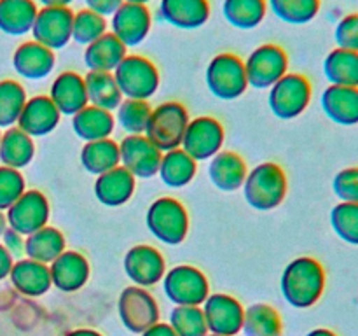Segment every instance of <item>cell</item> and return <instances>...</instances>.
<instances>
[{
    "label": "cell",
    "mask_w": 358,
    "mask_h": 336,
    "mask_svg": "<svg viewBox=\"0 0 358 336\" xmlns=\"http://www.w3.org/2000/svg\"><path fill=\"white\" fill-rule=\"evenodd\" d=\"M268 7L283 23L306 24L318 16L322 0H268Z\"/></svg>",
    "instance_id": "obj_39"
},
{
    "label": "cell",
    "mask_w": 358,
    "mask_h": 336,
    "mask_svg": "<svg viewBox=\"0 0 358 336\" xmlns=\"http://www.w3.org/2000/svg\"><path fill=\"white\" fill-rule=\"evenodd\" d=\"M142 336H177L175 331L171 329L170 324H164V322H157L152 328H149L147 331L142 332Z\"/></svg>",
    "instance_id": "obj_50"
},
{
    "label": "cell",
    "mask_w": 358,
    "mask_h": 336,
    "mask_svg": "<svg viewBox=\"0 0 358 336\" xmlns=\"http://www.w3.org/2000/svg\"><path fill=\"white\" fill-rule=\"evenodd\" d=\"M0 139H2V133H0Z\"/></svg>",
    "instance_id": "obj_57"
},
{
    "label": "cell",
    "mask_w": 358,
    "mask_h": 336,
    "mask_svg": "<svg viewBox=\"0 0 358 336\" xmlns=\"http://www.w3.org/2000/svg\"><path fill=\"white\" fill-rule=\"evenodd\" d=\"M66 251L65 234L55 226H44L35 233L28 234L24 240V252L27 258L34 261L51 265L62 252Z\"/></svg>",
    "instance_id": "obj_31"
},
{
    "label": "cell",
    "mask_w": 358,
    "mask_h": 336,
    "mask_svg": "<svg viewBox=\"0 0 358 336\" xmlns=\"http://www.w3.org/2000/svg\"><path fill=\"white\" fill-rule=\"evenodd\" d=\"M121 167L135 178H150L157 175L163 150L157 149L145 135H126L119 142Z\"/></svg>",
    "instance_id": "obj_14"
},
{
    "label": "cell",
    "mask_w": 358,
    "mask_h": 336,
    "mask_svg": "<svg viewBox=\"0 0 358 336\" xmlns=\"http://www.w3.org/2000/svg\"><path fill=\"white\" fill-rule=\"evenodd\" d=\"M208 0H161L159 14L178 30H198L210 20Z\"/></svg>",
    "instance_id": "obj_22"
},
{
    "label": "cell",
    "mask_w": 358,
    "mask_h": 336,
    "mask_svg": "<svg viewBox=\"0 0 358 336\" xmlns=\"http://www.w3.org/2000/svg\"><path fill=\"white\" fill-rule=\"evenodd\" d=\"M324 76L332 86L358 88V52L332 49L324 59Z\"/></svg>",
    "instance_id": "obj_35"
},
{
    "label": "cell",
    "mask_w": 358,
    "mask_h": 336,
    "mask_svg": "<svg viewBox=\"0 0 358 336\" xmlns=\"http://www.w3.org/2000/svg\"><path fill=\"white\" fill-rule=\"evenodd\" d=\"M241 331L245 336H282L280 314L266 303H255L245 310Z\"/></svg>",
    "instance_id": "obj_37"
},
{
    "label": "cell",
    "mask_w": 358,
    "mask_h": 336,
    "mask_svg": "<svg viewBox=\"0 0 358 336\" xmlns=\"http://www.w3.org/2000/svg\"><path fill=\"white\" fill-rule=\"evenodd\" d=\"M27 100V90L23 84L13 79L0 80V130L16 126Z\"/></svg>",
    "instance_id": "obj_38"
},
{
    "label": "cell",
    "mask_w": 358,
    "mask_h": 336,
    "mask_svg": "<svg viewBox=\"0 0 358 336\" xmlns=\"http://www.w3.org/2000/svg\"><path fill=\"white\" fill-rule=\"evenodd\" d=\"M124 2H129V4H143V6H147V4H149L150 0H124Z\"/></svg>",
    "instance_id": "obj_55"
},
{
    "label": "cell",
    "mask_w": 358,
    "mask_h": 336,
    "mask_svg": "<svg viewBox=\"0 0 358 336\" xmlns=\"http://www.w3.org/2000/svg\"><path fill=\"white\" fill-rule=\"evenodd\" d=\"M248 86L269 90L289 72V55L278 44H262L250 52L245 62Z\"/></svg>",
    "instance_id": "obj_9"
},
{
    "label": "cell",
    "mask_w": 358,
    "mask_h": 336,
    "mask_svg": "<svg viewBox=\"0 0 358 336\" xmlns=\"http://www.w3.org/2000/svg\"><path fill=\"white\" fill-rule=\"evenodd\" d=\"M48 97L62 115H76L86 105H90L84 76L73 70H65L52 79Z\"/></svg>",
    "instance_id": "obj_19"
},
{
    "label": "cell",
    "mask_w": 358,
    "mask_h": 336,
    "mask_svg": "<svg viewBox=\"0 0 358 336\" xmlns=\"http://www.w3.org/2000/svg\"><path fill=\"white\" fill-rule=\"evenodd\" d=\"M152 107L147 100L124 98L115 111V121L128 135H143L149 125Z\"/></svg>",
    "instance_id": "obj_40"
},
{
    "label": "cell",
    "mask_w": 358,
    "mask_h": 336,
    "mask_svg": "<svg viewBox=\"0 0 358 336\" xmlns=\"http://www.w3.org/2000/svg\"><path fill=\"white\" fill-rule=\"evenodd\" d=\"M189 112L178 102H164L152 108L149 125H147L143 135L154 144L159 150L168 153V150L178 149L184 139L185 128H187Z\"/></svg>",
    "instance_id": "obj_5"
},
{
    "label": "cell",
    "mask_w": 358,
    "mask_h": 336,
    "mask_svg": "<svg viewBox=\"0 0 358 336\" xmlns=\"http://www.w3.org/2000/svg\"><path fill=\"white\" fill-rule=\"evenodd\" d=\"M73 133L80 140L94 142V140L110 139L115 128V118L112 112L98 108L94 105H86L80 112L72 115Z\"/></svg>",
    "instance_id": "obj_28"
},
{
    "label": "cell",
    "mask_w": 358,
    "mask_h": 336,
    "mask_svg": "<svg viewBox=\"0 0 358 336\" xmlns=\"http://www.w3.org/2000/svg\"><path fill=\"white\" fill-rule=\"evenodd\" d=\"M35 156V144L30 135L20 130L17 126H10L2 133L0 139V161L3 167L21 168L28 167Z\"/></svg>",
    "instance_id": "obj_30"
},
{
    "label": "cell",
    "mask_w": 358,
    "mask_h": 336,
    "mask_svg": "<svg viewBox=\"0 0 358 336\" xmlns=\"http://www.w3.org/2000/svg\"><path fill=\"white\" fill-rule=\"evenodd\" d=\"M112 74L122 98L131 100H149L156 94L161 83L157 66L142 55H126Z\"/></svg>",
    "instance_id": "obj_4"
},
{
    "label": "cell",
    "mask_w": 358,
    "mask_h": 336,
    "mask_svg": "<svg viewBox=\"0 0 358 336\" xmlns=\"http://www.w3.org/2000/svg\"><path fill=\"white\" fill-rule=\"evenodd\" d=\"M51 282L62 293H76L90 280V262L80 252L65 251L49 265Z\"/></svg>",
    "instance_id": "obj_21"
},
{
    "label": "cell",
    "mask_w": 358,
    "mask_h": 336,
    "mask_svg": "<svg viewBox=\"0 0 358 336\" xmlns=\"http://www.w3.org/2000/svg\"><path fill=\"white\" fill-rule=\"evenodd\" d=\"M117 308L124 328L135 335H142L159 322V307L145 287H126L119 296Z\"/></svg>",
    "instance_id": "obj_11"
},
{
    "label": "cell",
    "mask_w": 358,
    "mask_h": 336,
    "mask_svg": "<svg viewBox=\"0 0 358 336\" xmlns=\"http://www.w3.org/2000/svg\"><path fill=\"white\" fill-rule=\"evenodd\" d=\"M336 48L358 52V13H350L338 21L334 28Z\"/></svg>",
    "instance_id": "obj_46"
},
{
    "label": "cell",
    "mask_w": 358,
    "mask_h": 336,
    "mask_svg": "<svg viewBox=\"0 0 358 336\" xmlns=\"http://www.w3.org/2000/svg\"><path fill=\"white\" fill-rule=\"evenodd\" d=\"M13 265H14L13 255H10L9 252H7V248L0 244V280L9 276L10 270H13Z\"/></svg>",
    "instance_id": "obj_49"
},
{
    "label": "cell",
    "mask_w": 358,
    "mask_h": 336,
    "mask_svg": "<svg viewBox=\"0 0 358 336\" xmlns=\"http://www.w3.org/2000/svg\"><path fill=\"white\" fill-rule=\"evenodd\" d=\"M27 191V182L23 174L16 168L0 167V212L9 209L23 192Z\"/></svg>",
    "instance_id": "obj_44"
},
{
    "label": "cell",
    "mask_w": 358,
    "mask_h": 336,
    "mask_svg": "<svg viewBox=\"0 0 358 336\" xmlns=\"http://www.w3.org/2000/svg\"><path fill=\"white\" fill-rule=\"evenodd\" d=\"M206 336H220V335H212V332H210V335H206Z\"/></svg>",
    "instance_id": "obj_56"
},
{
    "label": "cell",
    "mask_w": 358,
    "mask_h": 336,
    "mask_svg": "<svg viewBox=\"0 0 358 336\" xmlns=\"http://www.w3.org/2000/svg\"><path fill=\"white\" fill-rule=\"evenodd\" d=\"M145 224L156 240L166 245H178L189 233V214L178 200L163 196L150 203Z\"/></svg>",
    "instance_id": "obj_3"
},
{
    "label": "cell",
    "mask_w": 358,
    "mask_h": 336,
    "mask_svg": "<svg viewBox=\"0 0 358 336\" xmlns=\"http://www.w3.org/2000/svg\"><path fill=\"white\" fill-rule=\"evenodd\" d=\"M287 175L278 163L266 161L247 174L243 182L245 202L255 210L268 212L282 205L287 196Z\"/></svg>",
    "instance_id": "obj_2"
},
{
    "label": "cell",
    "mask_w": 358,
    "mask_h": 336,
    "mask_svg": "<svg viewBox=\"0 0 358 336\" xmlns=\"http://www.w3.org/2000/svg\"><path fill=\"white\" fill-rule=\"evenodd\" d=\"M224 126L212 115H199L189 121L182 139L180 149H184L194 161L212 160L222 150Z\"/></svg>",
    "instance_id": "obj_10"
},
{
    "label": "cell",
    "mask_w": 358,
    "mask_h": 336,
    "mask_svg": "<svg viewBox=\"0 0 358 336\" xmlns=\"http://www.w3.org/2000/svg\"><path fill=\"white\" fill-rule=\"evenodd\" d=\"M80 164L87 174L101 175L121 164L119 144L112 139L86 142L80 149Z\"/></svg>",
    "instance_id": "obj_34"
},
{
    "label": "cell",
    "mask_w": 358,
    "mask_h": 336,
    "mask_svg": "<svg viewBox=\"0 0 358 336\" xmlns=\"http://www.w3.org/2000/svg\"><path fill=\"white\" fill-rule=\"evenodd\" d=\"M313 94L310 79L303 74L287 72L278 83L269 88L268 104L280 119H294L308 108Z\"/></svg>",
    "instance_id": "obj_8"
},
{
    "label": "cell",
    "mask_w": 358,
    "mask_h": 336,
    "mask_svg": "<svg viewBox=\"0 0 358 336\" xmlns=\"http://www.w3.org/2000/svg\"><path fill=\"white\" fill-rule=\"evenodd\" d=\"M122 266L135 286L150 287L161 282L166 273V259L156 247L147 244L129 248L122 259Z\"/></svg>",
    "instance_id": "obj_15"
},
{
    "label": "cell",
    "mask_w": 358,
    "mask_h": 336,
    "mask_svg": "<svg viewBox=\"0 0 358 336\" xmlns=\"http://www.w3.org/2000/svg\"><path fill=\"white\" fill-rule=\"evenodd\" d=\"M170 326L177 336L208 335L201 307H175L170 314Z\"/></svg>",
    "instance_id": "obj_42"
},
{
    "label": "cell",
    "mask_w": 358,
    "mask_h": 336,
    "mask_svg": "<svg viewBox=\"0 0 358 336\" xmlns=\"http://www.w3.org/2000/svg\"><path fill=\"white\" fill-rule=\"evenodd\" d=\"M9 276L14 289L24 296H44L52 287L49 265L34 261L30 258L17 259L13 265Z\"/></svg>",
    "instance_id": "obj_24"
},
{
    "label": "cell",
    "mask_w": 358,
    "mask_h": 336,
    "mask_svg": "<svg viewBox=\"0 0 358 336\" xmlns=\"http://www.w3.org/2000/svg\"><path fill=\"white\" fill-rule=\"evenodd\" d=\"M152 28V14L143 4L122 2V6L112 14L110 34H114L126 48L140 46Z\"/></svg>",
    "instance_id": "obj_17"
},
{
    "label": "cell",
    "mask_w": 358,
    "mask_h": 336,
    "mask_svg": "<svg viewBox=\"0 0 358 336\" xmlns=\"http://www.w3.org/2000/svg\"><path fill=\"white\" fill-rule=\"evenodd\" d=\"M136 178L124 167H115L98 175L94 181V196L105 206H121L133 198Z\"/></svg>",
    "instance_id": "obj_23"
},
{
    "label": "cell",
    "mask_w": 358,
    "mask_h": 336,
    "mask_svg": "<svg viewBox=\"0 0 358 336\" xmlns=\"http://www.w3.org/2000/svg\"><path fill=\"white\" fill-rule=\"evenodd\" d=\"M59 118L62 114L51 98L48 94H37V97L28 98L16 126L31 139H37V136H45L55 132L56 126L59 125Z\"/></svg>",
    "instance_id": "obj_18"
},
{
    "label": "cell",
    "mask_w": 358,
    "mask_h": 336,
    "mask_svg": "<svg viewBox=\"0 0 358 336\" xmlns=\"http://www.w3.org/2000/svg\"><path fill=\"white\" fill-rule=\"evenodd\" d=\"M164 294L177 307H201L210 296V284L205 273L192 265H178L163 276Z\"/></svg>",
    "instance_id": "obj_7"
},
{
    "label": "cell",
    "mask_w": 358,
    "mask_h": 336,
    "mask_svg": "<svg viewBox=\"0 0 358 336\" xmlns=\"http://www.w3.org/2000/svg\"><path fill=\"white\" fill-rule=\"evenodd\" d=\"M66 336H101L98 331H93V329H76V331L69 332Z\"/></svg>",
    "instance_id": "obj_52"
},
{
    "label": "cell",
    "mask_w": 358,
    "mask_h": 336,
    "mask_svg": "<svg viewBox=\"0 0 358 336\" xmlns=\"http://www.w3.org/2000/svg\"><path fill=\"white\" fill-rule=\"evenodd\" d=\"M332 191L339 202L358 203V167L339 170L332 181Z\"/></svg>",
    "instance_id": "obj_45"
},
{
    "label": "cell",
    "mask_w": 358,
    "mask_h": 336,
    "mask_svg": "<svg viewBox=\"0 0 358 336\" xmlns=\"http://www.w3.org/2000/svg\"><path fill=\"white\" fill-rule=\"evenodd\" d=\"M126 55H128V48L114 34L107 31L100 38L86 46L84 63H86L87 70L112 74L117 69L119 63L126 58Z\"/></svg>",
    "instance_id": "obj_27"
},
{
    "label": "cell",
    "mask_w": 358,
    "mask_h": 336,
    "mask_svg": "<svg viewBox=\"0 0 358 336\" xmlns=\"http://www.w3.org/2000/svg\"><path fill=\"white\" fill-rule=\"evenodd\" d=\"M72 21L70 7H41L30 34L35 42L58 51L72 41Z\"/></svg>",
    "instance_id": "obj_13"
},
{
    "label": "cell",
    "mask_w": 358,
    "mask_h": 336,
    "mask_svg": "<svg viewBox=\"0 0 358 336\" xmlns=\"http://www.w3.org/2000/svg\"><path fill=\"white\" fill-rule=\"evenodd\" d=\"M2 240H3L2 245L7 248V252L13 255V259H23L24 255H27V252H24V240H27V237H23V234L16 233L14 230L7 227Z\"/></svg>",
    "instance_id": "obj_47"
},
{
    "label": "cell",
    "mask_w": 358,
    "mask_h": 336,
    "mask_svg": "<svg viewBox=\"0 0 358 336\" xmlns=\"http://www.w3.org/2000/svg\"><path fill=\"white\" fill-rule=\"evenodd\" d=\"M224 20L238 30H254L268 14V0H224Z\"/></svg>",
    "instance_id": "obj_36"
},
{
    "label": "cell",
    "mask_w": 358,
    "mask_h": 336,
    "mask_svg": "<svg viewBox=\"0 0 358 336\" xmlns=\"http://www.w3.org/2000/svg\"><path fill=\"white\" fill-rule=\"evenodd\" d=\"M157 174L168 188H185L198 174V161L192 160L184 149L178 147V149L163 153Z\"/></svg>",
    "instance_id": "obj_32"
},
{
    "label": "cell",
    "mask_w": 358,
    "mask_h": 336,
    "mask_svg": "<svg viewBox=\"0 0 358 336\" xmlns=\"http://www.w3.org/2000/svg\"><path fill=\"white\" fill-rule=\"evenodd\" d=\"M248 168L243 158L233 150H220L210 160L208 177L220 191H236L243 188Z\"/></svg>",
    "instance_id": "obj_26"
},
{
    "label": "cell",
    "mask_w": 358,
    "mask_h": 336,
    "mask_svg": "<svg viewBox=\"0 0 358 336\" xmlns=\"http://www.w3.org/2000/svg\"><path fill=\"white\" fill-rule=\"evenodd\" d=\"M13 66L17 76L27 80H41L51 76L56 66L55 51L38 44L34 38L23 42L13 55Z\"/></svg>",
    "instance_id": "obj_20"
},
{
    "label": "cell",
    "mask_w": 358,
    "mask_h": 336,
    "mask_svg": "<svg viewBox=\"0 0 358 336\" xmlns=\"http://www.w3.org/2000/svg\"><path fill=\"white\" fill-rule=\"evenodd\" d=\"M206 86L219 100H236L247 91L248 80L245 62L234 52H220L206 66Z\"/></svg>",
    "instance_id": "obj_6"
},
{
    "label": "cell",
    "mask_w": 358,
    "mask_h": 336,
    "mask_svg": "<svg viewBox=\"0 0 358 336\" xmlns=\"http://www.w3.org/2000/svg\"><path fill=\"white\" fill-rule=\"evenodd\" d=\"M201 308L205 314L206 328L212 335L234 336L241 331L245 308L236 298L224 293L210 294Z\"/></svg>",
    "instance_id": "obj_16"
},
{
    "label": "cell",
    "mask_w": 358,
    "mask_h": 336,
    "mask_svg": "<svg viewBox=\"0 0 358 336\" xmlns=\"http://www.w3.org/2000/svg\"><path fill=\"white\" fill-rule=\"evenodd\" d=\"M282 294L294 308H310L325 290V270L318 259L303 255L285 266L280 280Z\"/></svg>",
    "instance_id": "obj_1"
},
{
    "label": "cell",
    "mask_w": 358,
    "mask_h": 336,
    "mask_svg": "<svg viewBox=\"0 0 358 336\" xmlns=\"http://www.w3.org/2000/svg\"><path fill=\"white\" fill-rule=\"evenodd\" d=\"M306 336H338L334 331H331V329H325V328H318V329H313V331L308 332Z\"/></svg>",
    "instance_id": "obj_53"
},
{
    "label": "cell",
    "mask_w": 358,
    "mask_h": 336,
    "mask_svg": "<svg viewBox=\"0 0 358 336\" xmlns=\"http://www.w3.org/2000/svg\"><path fill=\"white\" fill-rule=\"evenodd\" d=\"M322 108L339 126L358 125V88L327 86L320 98Z\"/></svg>",
    "instance_id": "obj_25"
},
{
    "label": "cell",
    "mask_w": 358,
    "mask_h": 336,
    "mask_svg": "<svg viewBox=\"0 0 358 336\" xmlns=\"http://www.w3.org/2000/svg\"><path fill=\"white\" fill-rule=\"evenodd\" d=\"M122 2H124V0H84L86 9L100 14L105 20H107V18H112V14L122 6Z\"/></svg>",
    "instance_id": "obj_48"
},
{
    "label": "cell",
    "mask_w": 358,
    "mask_h": 336,
    "mask_svg": "<svg viewBox=\"0 0 358 336\" xmlns=\"http://www.w3.org/2000/svg\"><path fill=\"white\" fill-rule=\"evenodd\" d=\"M73 0H38L42 7H70Z\"/></svg>",
    "instance_id": "obj_51"
},
{
    "label": "cell",
    "mask_w": 358,
    "mask_h": 336,
    "mask_svg": "<svg viewBox=\"0 0 358 336\" xmlns=\"http://www.w3.org/2000/svg\"><path fill=\"white\" fill-rule=\"evenodd\" d=\"M37 13L35 0H0V31L10 37L30 34Z\"/></svg>",
    "instance_id": "obj_29"
},
{
    "label": "cell",
    "mask_w": 358,
    "mask_h": 336,
    "mask_svg": "<svg viewBox=\"0 0 358 336\" xmlns=\"http://www.w3.org/2000/svg\"><path fill=\"white\" fill-rule=\"evenodd\" d=\"M7 226L16 233L28 237L41 227L48 226L51 217V206L44 192L37 189L24 191L9 209L6 210Z\"/></svg>",
    "instance_id": "obj_12"
},
{
    "label": "cell",
    "mask_w": 358,
    "mask_h": 336,
    "mask_svg": "<svg viewBox=\"0 0 358 336\" xmlns=\"http://www.w3.org/2000/svg\"><path fill=\"white\" fill-rule=\"evenodd\" d=\"M86 83V93L90 105H94L103 111L114 112L122 102V94L119 91L117 83L114 79V74L110 72H94L87 70L84 76Z\"/></svg>",
    "instance_id": "obj_33"
},
{
    "label": "cell",
    "mask_w": 358,
    "mask_h": 336,
    "mask_svg": "<svg viewBox=\"0 0 358 336\" xmlns=\"http://www.w3.org/2000/svg\"><path fill=\"white\" fill-rule=\"evenodd\" d=\"M108 31V23L103 16L90 9H80L73 13L72 21V41L79 46H90L101 35Z\"/></svg>",
    "instance_id": "obj_41"
},
{
    "label": "cell",
    "mask_w": 358,
    "mask_h": 336,
    "mask_svg": "<svg viewBox=\"0 0 358 336\" xmlns=\"http://www.w3.org/2000/svg\"><path fill=\"white\" fill-rule=\"evenodd\" d=\"M7 217H6V214L3 212H0V238L3 237V233H6L7 231Z\"/></svg>",
    "instance_id": "obj_54"
},
{
    "label": "cell",
    "mask_w": 358,
    "mask_h": 336,
    "mask_svg": "<svg viewBox=\"0 0 358 336\" xmlns=\"http://www.w3.org/2000/svg\"><path fill=\"white\" fill-rule=\"evenodd\" d=\"M331 226L343 241L358 245V203L339 202L331 210Z\"/></svg>",
    "instance_id": "obj_43"
}]
</instances>
